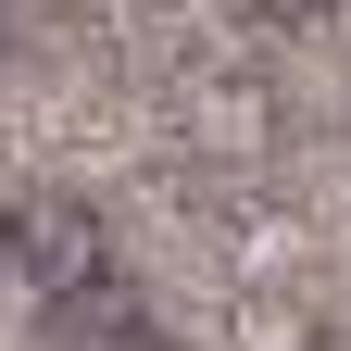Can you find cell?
I'll list each match as a JSON object with an SVG mask.
<instances>
[{
	"instance_id": "6da1fadb",
	"label": "cell",
	"mask_w": 351,
	"mask_h": 351,
	"mask_svg": "<svg viewBox=\"0 0 351 351\" xmlns=\"http://www.w3.org/2000/svg\"><path fill=\"white\" fill-rule=\"evenodd\" d=\"M0 276H13L25 301H75V289H101V213L63 201V189H25L13 213H0Z\"/></svg>"
},
{
	"instance_id": "7a4b0ae2",
	"label": "cell",
	"mask_w": 351,
	"mask_h": 351,
	"mask_svg": "<svg viewBox=\"0 0 351 351\" xmlns=\"http://www.w3.org/2000/svg\"><path fill=\"white\" fill-rule=\"evenodd\" d=\"M276 88L263 75H239V63H213V75H189L176 88V151L189 163H213V176H251L263 151H276Z\"/></svg>"
},
{
	"instance_id": "3957f363",
	"label": "cell",
	"mask_w": 351,
	"mask_h": 351,
	"mask_svg": "<svg viewBox=\"0 0 351 351\" xmlns=\"http://www.w3.org/2000/svg\"><path fill=\"white\" fill-rule=\"evenodd\" d=\"M226 351H326V326H314V301H301L289 276H276V289L251 276V289L226 301Z\"/></svg>"
},
{
	"instance_id": "277c9868",
	"label": "cell",
	"mask_w": 351,
	"mask_h": 351,
	"mask_svg": "<svg viewBox=\"0 0 351 351\" xmlns=\"http://www.w3.org/2000/svg\"><path fill=\"white\" fill-rule=\"evenodd\" d=\"M326 13H351V0H263V25H326Z\"/></svg>"
}]
</instances>
